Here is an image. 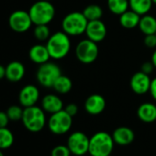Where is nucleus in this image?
<instances>
[{
  "mask_svg": "<svg viewBox=\"0 0 156 156\" xmlns=\"http://www.w3.org/2000/svg\"><path fill=\"white\" fill-rule=\"evenodd\" d=\"M46 46L51 58L55 60L62 59L71 50V41L69 35L64 31H57L51 35L47 41Z\"/></svg>",
  "mask_w": 156,
  "mask_h": 156,
  "instance_id": "f257e3e1",
  "label": "nucleus"
},
{
  "mask_svg": "<svg viewBox=\"0 0 156 156\" xmlns=\"http://www.w3.org/2000/svg\"><path fill=\"white\" fill-rule=\"evenodd\" d=\"M114 140L105 131L95 133L89 140L88 152L91 156H109L114 148Z\"/></svg>",
  "mask_w": 156,
  "mask_h": 156,
  "instance_id": "f03ea898",
  "label": "nucleus"
},
{
  "mask_svg": "<svg viewBox=\"0 0 156 156\" xmlns=\"http://www.w3.org/2000/svg\"><path fill=\"white\" fill-rule=\"evenodd\" d=\"M21 121L29 131L39 132L46 124L45 111L42 108L37 107L36 105L24 108Z\"/></svg>",
  "mask_w": 156,
  "mask_h": 156,
  "instance_id": "7ed1b4c3",
  "label": "nucleus"
},
{
  "mask_svg": "<svg viewBox=\"0 0 156 156\" xmlns=\"http://www.w3.org/2000/svg\"><path fill=\"white\" fill-rule=\"evenodd\" d=\"M30 16L35 25H48L55 16L54 6L48 0L35 2L29 10Z\"/></svg>",
  "mask_w": 156,
  "mask_h": 156,
  "instance_id": "20e7f679",
  "label": "nucleus"
},
{
  "mask_svg": "<svg viewBox=\"0 0 156 156\" xmlns=\"http://www.w3.org/2000/svg\"><path fill=\"white\" fill-rule=\"evenodd\" d=\"M88 20L83 12H71L62 21V29L69 36H79L86 33Z\"/></svg>",
  "mask_w": 156,
  "mask_h": 156,
  "instance_id": "39448f33",
  "label": "nucleus"
},
{
  "mask_svg": "<svg viewBox=\"0 0 156 156\" xmlns=\"http://www.w3.org/2000/svg\"><path fill=\"white\" fill-rule=\"evenodd\" d=\"M61 74V68L56 63L47 62L40 65L36 77L41 86L44 87H52L53 84Z\"/></svg>",
  "mask_w": 156,
  "mask_h": 156,
  "instance_id": "423d86ee",
  "label": "nucleus"
},
{
  "mask_svg": "<svg viewBox=\"0 0 156 156\" xmlns=\"http://www.w3.org/2000/svg\"><path fill=\"white\" fill-rule=\"evenodd\" d=\"M99 53V49L98 43L86 39L78 42L75 48V55L78 61L85 63L89 64L94 62Z\"/></svg>",
  "mask_w": 156,
  "mask_h": 156,
  "instance_id": "0eeeda50",
  "label": "nucleus"
},
{
  "mask_svg": "<svg viewBox=\"0 0 156 156\" xmlns=\"http://www.w3.org/2000/svg\"><path fill=\"white\" fill-rule=\"evenodd\" d=\"M72 123L73 117H71L64 109H62L51 115L48 121V127L53 134L62 135L69 131Z\"/></svg>",
  "mask_w": 156,
  "mask_h": 156,
  "instance_id": "6e6552de",
  "label": "nucleus"
},
{
  "mask_svg": "<svg viewBox=\"0 0 156 156\" xmlns=\"http://www.w3.org/2000/svg\"><path fill=\"white\" fill-rule=\"evenodd\" d=\"M89 138L82 131L73 132L67 140V146L72 154L82 156L88 152Z\"/></svg>",
  "mask_w": 156,
  "mask_h": 156,
  "instance_id": "1a4fd4ad",
  "label": "nucleus"
},
{
  "mask_svg": "<svg viewBox=\"0 0 156 156\" xmlns=\"http://www.w3.org/2000/svg\"><path fill=\"white\" fill-rule=\"evenodd\" d=\"M33 24L30 13L25 10H16L9 18V25L12 30L18 33L28 31Z\"/></svg>",
  "mask_w": 156,
  "mask_h": 156,
  "instance_id": "9d476101",
  "label": "nucleus"
},
{
  "mask_svg": "<svg viewBox=\"0 0 156 156\" xmlns=\"http://www.w3.org/2000/svg\"><path fill=\"white\" fill-rule=\"evenodd\" d=\"M151 79L149 74L144 73L143 72L140 71L135 73L129 82L131 90L137 95H143L150 91Z\"/></svg>",
  "mask_w": 156,
  "mask_h": 156,
  "instance_id": "9b49d317",
  "label": "nucleus"
},
{
  "mask_svg": "<svg viewBox=\"0 0 156 156\" xmlns=\"http://www.w3.org/2000/svg\"><path fill=\"white\" fill-rule=\"evenodd\" d=\"M86 35L87 39L97 43L100 42L107 36V27L101 20L88 21L86 30Z\"/></svg>",
  "mask_w": 156,
  "mask_h": 156,
  "instance_id": "f8f14e48",
  "label": "nucleus"
},
{
  "mask_svg": "<svg viewBox=\"0 0 156 156\" xmlns=\"http://www.w3.org/2000/svg\"><path fill=\"white\" fill-rule=\"evenodd\" d=\"M40 98V91L37 87L33 85L25 86L20 92L19 100L22 107L28 108L35 106Z\"/></svg>",
  "mask_w": 156,
  "mask_h": 156,
  "instance_id": "ddd939ff",
  "label": "nucleus"
},
{
  "mask_svg": "<svg viewBox=\"0 0 156 156\" xmlns=\"http://www.w3.org/2000/svg\"><path fill=\"white\" fill-rule=\"evenodd\" d=\"M106 108V100L103 96L94 94L89 96L85 102V109L91 115H98L104 111Z\"/></svg>",
  "mask_w": 156,
  "mask_h": 156,
  "instance_id": "4468645a",
  "label": "nucleus"
},
{
  "mask_svg": "<svg viewBox=\"0 0 156 156\" xmlns=\"http://www.w3.org/2000/svg\"><path fill=\"white\" fill-rule=\"evenodd\" d=\"M25 72L26 70L23 63L14 61L6 66V78L12 83H17L24 77Z\"/></svg>",
  "mask_w": 156,
  "mask_h": 156,
  "instance_id": "2eb2a0df",
  "label": "nucleus"
},
{
  "mask_svg": "<svg viewBox=\"0 0 156 156\" xmlns=\"http://www.w3.org/2000/svg\"><path fill=\"white\" fill-rule=\"evenodd\" d=\"M112 138L115 143L121 146H126L130 144L134 140L135 134L130 128L119 127L113 131Z\"/></svg>",
  "mask_w": 156,
  "mask_h": 156,
  "instance_id": "dca6fc26",
  "label": "nucleus"
},
{
  "mask_svg": "<svg viewBox=\"0 0 156 156\" xmlns=\"http://www.w3.org/2000/svg\"><path fill=\"white\" fill-rule=\"evenodd\" d=\"M29 56L31 62L40 65L49 62L51 58L47 46L41 44H36L32 46L29 51Z\"/></svg>",
  "mask_w": 156,
  "mask_h": 156,
  "instance_id": "f3484780",
  "label": "nucleus"
},
{
  "mask_svg": "<svg viewBox=\"0 0 156 156\" xmlns=\"http://www.w3.org/2000/svg\"><path fill=\"white\" fill-rule=\"evenodd\" d=\"M41 108L45 112L53 114L63 109L62 100L56 95H46L41 100Z\"/></svg>",
  "mask_w": 156,
  "mask_h": 156,
  "instance_id": "a211bd4d",
  "label": "nucleus"
},
{
  "mask_svg": "<svg viewBox=\"0 0 156 156\" xmlns=\"http://www.w3.org/2000/svg\"><path fill=\"white\" fill-rule=\"evenodd\" d=\"M138 118L145 122L151 123L156 120V106L152 103H143L141 104L137 110Z\"/></svg>",
  "mask_w": 156,
  "mask_h": 156,
  "instance_id": "6ab92c4d",
  "label": "nucleus"
},
{
  "mask_svg": "<svg viewBox=\"0 0 156 156\" xmlns=\"http://www.w3.org/2000/svg\"><path fill=\"white\" fill-rule=\"evenodd\" d=\"M140 17L141 16H140L133 10L128 9L126 12H124L119 16V23L125 29L128 30L134 29L139 26Z\"/></svg>",
  "mask_w": 156,
  "mask_h": 156,
  "instance_id": "aec40b11",
  "label": "nucleus"
},
{
  "mask_svg": "<svg viewBox=\"0 0 156 156\" xmlns=\"http://www.w3.org/2000/svg\"><path fill=\"white\" fill-rule=\"evenodd\" d=\"M140 31L144 35L155 34L156 33V19L149 14L140 17V23L138 26Z\"/></svg>",
  "mask_w": 156,
  "mask_h": 156,
  "instance_id": "412c9836",
  "label": "nucleus"
},
{
  "mask_svg": "<svg viewBox=\"0 0 156 156\" xmlns=\"http://www.w3.org/2000/svg\"><path fill=\"white\" fill-rule=\"evenodd\" d=\"M129 9L143 16L149 13L152 7V0H129Z\"/></svg>",
  "mask_w": 156,
  "mask_h": 156,
  "instance_id": "4be33fe9",
  "label": "nucleus"
},
{
  "mask_svg": "<svg viewBox=\"0 0 156 156\" xmlns=\"http://www.w3.org/2000/svg\"><path fill=\"white\" fill-rule=\"evenodd\" d=\"M73 87L72 80L66 75H63L62 73L57 78V80L53 84L52 88L59 94H67L71 91Z\"/></svg>",
  "mask_w": 156,
  "mask_h": 156,
  "instance_id": "5701e85b",
  "label": "nucleus"
},
{
  "mask_svg": "<svg viewBox=\"0 0 156 156\" xmlns=\"http://www.w3.org/2000/svg\"><path fill=\"white\" fill-rule=\"evenodd\" d=\"M108 8L113 14L120 16L129 9V0H108Z\"/></svg>",
  "mask_w": 156,
  "mask_h": 156,
  "instance_id": "b1692460",
  "label": "nucleus"
},
{
  "mask_svg": "<svg viewBox=\"0 0 156 156\" xmlns=\"http://www.w3.org/2000/svg\"><path fill=\"white\" fill-rule=\"evenodd\" d=\"M14 143L13 132L6 128H0V149L6 150L10 148Z\"/></svg>",
  "mask_w": 156,
  "mask_h": 156,
  "instance_id": "393cba45",
  "label": "nucleus"
},
{
  "mask_svg": "<svg viewBox=\"0 0 156 156\" xmlns=\"http://www.w3.org/2000/svg\"><path fill=\"white\" fill-rule=\"evenodd\" d=\"M83 14L85 15V17L88 21L98 20H101L103 16V9L100 6L92 4L86 7V9L83 10Z\"/></svg>",
  "mask_w": 156,
  "mask_h": 156,
  "instance_id": "a878e982",
  "label": "nucleus"
},
{
  "mask_svg": "<svg viewBox=\"0 0 156 156\" xmlns=\"http://www.w3.org/2000/svg\"><path fill=\"white\" fill-rule=\"evenodd\" d=\"M34 36L38 41H48L51 37V31L48 25H36L34 29Z\"/></svg>",
  "mask_w": 156,
  "mask_h": 156,
  "instance_id": "bb28decb",
  "label": "nucleus"
},
{
  "mask_svg": "<svg viewBox=\"0 0 156 156\" xmlns=\"http://www.w3.org/2000/svg\"><path fill=\"white\" fill-rule=\"evenodd\" d=\"M23 108L20 106L17 105H13L10 106L8 110H7V114L10 120L12 121H19L21 120L22 116H23Z\"/></svg>",
  "mask_w": 156,
  "mask_h": 156,
  "instance_id": "cd10ccee",
  "label": "nucleus"
},
{
  "mask_svg": "<svg viewBox=\"0 0 156 156\" xmlns=\"http://www.w3.org/2000/svg\"><path fill=\"white\" fill-rule=\"evenodd\" d=\"M71 151L67 145H57L51 152V156H70Z\"/></svg>",
  "mask_w": 156,
  "mask_h": 156,
  "instance_id": "c85d7f7f",
  "label": "nucleus"
},
{
  "mask_svg": "<svg viewBox=\"0 0 156 156\" xmlns=\"http://www.w3.org/2000/svg\"><path fill=\"white\" fill-rule=\"evenodd\" d=\"M143 42H144V45L148 48H155L156 47V34L145 35Z\"/></svg>",
  "mask_w": 156,
  "mask_h": 156,
  "instance_id": "c756f323",
  "label": "nucleus"
},
{
  "mask_svg": "<svg viewBox=\"0 0 156 156\" xmlns=\"http://www.w3.org/2000/svg\"><path fill=\"white\" fill-rule=\"evenodd\" d=\"M64 110L71 116V117H74L77 113H78V107L76 104L74 103H70L68 104L65 108Z\"/></svg>",
  "mask_w": 156,
  "mask_h": 156,
  "instance_id": "7c9ffc66",
  "label": "nucleus"
},
{
  "mask_svg": "<svg viewBox=\"0 0 156 156\" xmlns=\"http://www.w3.org/2000/svg\"><path fill=\"white\" fill-rule=\"evenodd\" d=\"M154 65L152 63V62H145L144 63H142L141 65V72H143L144 73L146 74H150L153 72V69H154Z\"/></svg>",
  "mask_w": 156,
  "mask_h": 156,
  "instance_id": "2f4dec72",
  "label": "nucleus"
},
{
  "mask_svg": "<svg viewBox=\"0 0 156 156\" xmlns=\"http://www.w3.org/2000/svg\"><path fill=\"white\" fill-rule=\"evenodd\" d=\"M9 118L7 114V112L0 111V128H6L9 125Z\"/></svg>",
  "mask_w": 156,
  "mask_h": 156,
  "instance_id": "473e14b6",
  "label": "nucleus"
},
{
  "mask_svg": "<svg viewBox=\"0 0 156 156\" xmlns=\"http://www.w3.org/2000/svg\"><path fill=\"white\" fill-rule=\"evenodd\" d=\"M154 100H156V77L151 79V87H150V91H149Z\"/></svg>",
  "mask_w": 156,
  "mask_h": 156,
  "instance_id": "72a5a7b5",
  "label": "nucleus"
},
{
  "mask_svg": "<svg viewBox=\"0 0 156 156\" xmlns=\"http://www.w3.org/2000/svg\"><path fill=\"white\" fill-rule=\"evenodd\" d=\"M4 77H6V67L0 64V79H2Z\"/></svg>",
  "mask_w": 156,
  "mask_h": 156,
  "instance_id": "f704fd0d",
  "label": "nucleus"
},
{
  "mask_svg": "<svg viewBox=\"0 0 156 156\" xmlns=\"http://www.w3.org/2000/svg\"><path fill=\"white\" fill-rule=\"evenodd\" d=\"M151 62H152L154 67L156 68V50H155V51H154V52L152 53V55H151Z\"/></svg>",
  "mask_w": 156,
  "mask_h": 156,
  "instance_id": "c9c22d12",
  "label": "nucleus"
},
{
  "mask_svg": "<svg viewBox=\"0 0 156 156\" xmlns=\"http://www.w3.org/2000/svg\"><path fill=\"white\" fill-rule=\"evenodd\" d=\"M0 156H5L4 155V153H3V151H2V150L0 149Z\"/></svg>",
  "mask_w": 156,
  "mask_h": 156,
  "instance_id": "e433bc0d",
  "label": "nucleus"
},
{
  "mask_svg": "<svg viewBox=\"0 0 156 156\" xmlns=\"http://www.w3.org/2000/svg\"><path fill=\"white\" fill-rule=\"evenodd\" d=\"M152 2H153V4H155V5H156V0H152Z\"/></svg>",
  "mask_w": 156,
  "mask_h": 156,
  "instance_id": "4c0bfd02",
  "label": "nucleus"
},
{
  "mask_svg": "<svg viewBox=\"0 0 156 156\" xmlns=\"http://www.w3.org/2000/svg\"><path fill=\"white\" fill-rule=\"evenodd\" d=\"M48 1H51V0H48Z\"/></svg>",
  "mask_w": 156,
  "mask_h": 156,
  "instance_id": "58836bf2",
  "label": "nucleus"
},
{
  "mask_svg": "<svg viewBox=\"0 0 156 156\" xmlns=\"http://www.w3.org/2000/svg\"><path fill=\"white\" fill-rule=\"evenodd\" d=\"M155 34H156V33H155Z\"/></svg>",
  "mask_w": 156,
  "mask_h": 156,
  "instance_id": "ea45409f",
  "label": "nucleus"
}]
</instances>
